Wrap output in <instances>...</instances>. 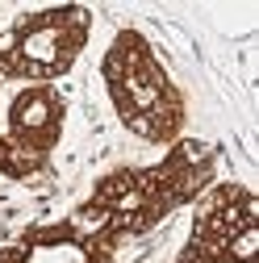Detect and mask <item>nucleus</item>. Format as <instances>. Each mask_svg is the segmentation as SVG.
<instances>
[{
    "instance_id": "1",
    "label": "nucleus",
    "mask_w": 259,
    "mask_h": 263,
    "mask_svg": "<svg viewBox=\"0 0 259 263\" xmlns=\"http://www.w3.org/2000/svg\"><path fill=\"white\" fill-rule=\"evenodd\" d=\"M221 151L201 138H180L168 155L146 167H117L92 184L88 201L76 205L71 226L101 251L117 255L130 238H142L176 209L197 205V196L217 184Z\"/></svg>"
},
{
    "instance_id": "2",
    "label": "nucleus",
    "mask_w": 259,
    "mask_h": 263,
    "mask_svg": "<svg viewBox=\"0 0 259 263\" xmlns=\"http://www.w3.org/2000/svg\"><path fill=\"white\" fill-rule=\"evenodd\" d=\"M101 80H105L117 121L134 138H142L151 146L180 142L184 121H188V101L142 29L125 25L113 34V42L105 46V59H101Z\"/></svg>"
},
{
    "instance_id": "3",
    "label": "nucleus",
    "mask_w": 259,
    "mask_h": 263,
    "mask_svg": "<svg viewBox=\"0 0 259 263\" xmlns=\"http://www.w3.org/2000/svg\"><path fill=\"white\" fill-rule=\"evenodd\" d=\"M92 38V9L54 5L25 13L0 38V84H54L63 80Z\"/></svg>"
},
{
    "instance_id": "4",
    "label": "nucleus",
    "mask_w": 259,
    "mask_h": 263,
    "mask_svg": "<svg viewBox=\"0 0 259 263\" xmlns=\"http://www.w3.org/2000/svg\"><path fill=\"white\" fill-rule=\"evenodd\" d=\"M176 263H259V201L238 180L209 184L197 196L192 230Z\"/></svg>"
},
{
    "instance_id": "5",
    "label": "nucleus",
    "mask_w": 259,
    "mask_h": 263,
    "mask_svg": "<svg viewBox=\"0 0 259 263\" xmlns=\"http://www.w3.org/2000/svg\"><path fill=\"white\" fill-rule=\"evenodd\" d=\"M63 125H67V96L54 84H21L5 113V138L13 151L46 163L63 142Z\"/></svg>"
},
{
    "instance_id": "6",
    "label": "nucleus",
    "mask_w": 259,
    "mask_h": 263,
    "mask_svg": "<svg viewBox=\"0 0 259 263\" xmlns=\"http://www.w3.org/2000/svg\"><path fill=\"white\" fill-rule=\"evenodd\" d=\"M0 263H117V255L101 251L88 234L71 226V217H63V221H38L9 247H0Z\"/></svg>"
},
{
    "instance_id": "7",
    "label": "nucleus",
    "mask_w": 259,
    "mask_h": 263,
    "mask_svg": "<svg viewBox=\"0 0 259 263\" xmlns=\"http://www.w3.org/2000/svg\"><path fill=\"white\" fill-rule=\"evenodd\" d=\"M42 172H46V163L29 159V155H21V151H13L9 138L0 134V176H5V180H34V176H42Z\"/></svg>"
}]
</instances>
